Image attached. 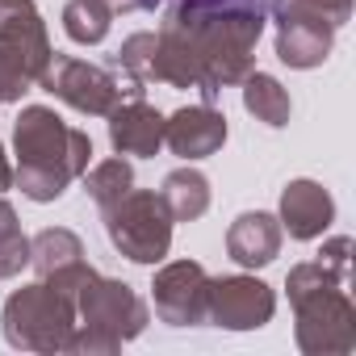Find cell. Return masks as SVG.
<instances>
[{
  "label": "cell",
  "mask_w": 356,
  "mask_h": 356,
  "mask_svg": "<svg viewBox=\"0 0 356 356\" xmlns=\"http://www.w3.org/2000/svg\"><path fill=\"white\" fill-rule=\"evenodd\" d=\"M268 13L214 0H172L155 34L151 80L168 88H197L202 105H214L222 88L252 72L256 42Z\"/></svg>",
  "instance_id": "obj_1"
},
{
  "label": "cell",
  "mask_w": 356,
  "mask_h": 356,
  "mask_svg": "<svg viewBox=\"0 0 356 356\" xmlns=\"http://www.w3.org/2000/svg\"><path fill=\"white\" fill-rule=\"evenodd\" d=\"M13 185L22 197L47 206L67 193L72 181L88 172L92 159V138L76 126H67L51 105H22L17 126H13Z\"/></svg>",
  "instance_id": "obj_2"
},
{
  "label": "cell",
  "mask_w": 356,
  "mask_h": 356,
  "mask_svg": "<svg viewBox=\"0 0 356 356\" xmlns=\"http://www.w3.org/2000/svg\"><path fill=\"white\" fill-rule=\"evenodd\" d=\"M293 306V339L306 356H348L356 348V306L348 298V268L327 260L293 264L285 277Z\"/></svg>",
  "instance_id": "obj_3"
},
{
  "label": "cell",
  "mask_w": 356,
  "mask_h": 356,
  "mask_svg": "<svg viewBox=\"0 0 356 356\" xmlns=\"http://www.w3.org/2000/svg\"><path fill=\"white\" fill-rule=\"evenodd\" d=\"M76 335L67 356H113L122 343L138 339L151 323L147 302L113 277H101L97 268L76 289Z\"/></svg>",
  "instance_id": "obj_4"
},
{
  "label": "cell",
  "mask_w": 356,
  "mask_h": 356,
  "mask_svg": "<svg viewBox=\"0 0 356 356\" xmlns=\"http://www.w3.org/2000/svg\"><path fill=\"white\" fill-rule=\"evenodd\" d=\"M76 298L59 293L47 281L22 285L9 293L0 327H5L9 348L17 352H42V356H67L76 335Z\"/></svg>",
  "instance_id": "obj_5"
},
{
  "label": "cell",
  "mask_w": 356,
  "mask_h": 356,
  "mask_svg": "<svg viewBox=\"0 0 356 356\" xmlns=\"http://www.w3.org/2000/svg\"><path fill=\"white\" fill-rule=\"evenodd\" d=\"M51 59L55 47L34 0H0V105L34 92Z\"/></svg>",
  "instance_id": "obj_6"
},
{
  "label": "cell",
  "mask_w": 356,
  "mask_h": 356,
  "mask_svg": "<svg viewBox=\"0 0 356 356\" xmlns=\"http://www.w3.org/2000/svg\"><path fill=\"white\" fill-rule=\"evenodd\" d=\"M105 218V235L109 243L130 260V264H163L172 252V214L163 206V197L155 189H130L122 202H113L109 210H101Z\"/></svg>",
  "instance_id": "obj_7"
},
{
  "label": "cell",
  "mask_w": 356,
  "mask_h": 356,
  "mask_svg": "<svg viewBox=\"0 0 356 356\" xmlns=\"http://www.w3.org/2000/svg\"><path fill=\"white\" fill-rule=\"evenodd\" d=\"M42 92H51L55 101H63L67 109L84 113V118H105L118 101L130 97V88L101 63H88V59H72V55H59L51 59L47 76L38 80Z\"/></svg>",
  "instance_id": "obj_8"
},
{
  "label": "cell",
  "mask_w": 356,
  "mask_h": 356,
  "mask_svg": "<svg viewBox=\"0 0 356 356\" xmlns=\"http://www.w3.org/2000/svg\"><path fill=\"white\" fill-rule=\"evenodd\" d=\"M151 302L168 327H202L210 306V273L197 260H172L151 277Z\"/></svg>",
  "instance_id": "obj_9"
},
{
  "label": "cell",
  "mask_w": 356,
  "mask_h": 356,
  "mask_svg": "<svg viewBox=\"0 0 356 356\" xmlns=\"http://www.w3.org/2000/svg\"><path fill=\"white\" fill-rule=\"evenodd\" d=\"M273 314H277V293L260 277H248V273L218 277V281L210 277L206 323L222 331H260L264 323H273Z\"/></svg>",
  "instance_id": "obj_10"
},
{
  "label": "cell",
  "mask_w": 356,
  "mask_h": 356,
  "mask_svg": "<svg viewBox=\"0 0 356 356\" xmlns=\"http://www.w3.org/2000/svg\"><path fill=\"white\" fill-rule=\"evenodd\" d=\"M273 22H277V59L293 72H314L327 63L331 47H335V26H327L323 17H310L302 9L289 5H273Z\"/></svg>",
  "instance_id": "obj_11"
},
{
  "label": "cell",
  "mask_w": 356,
  "mask_h": 356,
  "mask_svg": "<svg viewBox=\"0 0 356 356\" xmlns=\"http://www.w3.org/2000/svg\"><path fill=\"white\" fill-rule=\"evenodd\" d=\"M227 143V113L214 105H185L163 118V147L189 163L218 155Z\"/></svg>",
  "instance_id": "obj_12"
},
{
  "label": "cell",
  "mask_w": 356,
  "mask_h": 356,
  "mask_svg": "<svg viewBox=\"0 0 356 356\" xmlns=\"http://www.w3.org/2000/svg\"><path fill=\"white\" fill-rule=\"evenodd\" d=\"M277 222H281V231H289V239H302V243L323 239L331 231V222H335V202L318 181H306L302 176V181H289L281 189Z\"/></svg>",
  "instance_id": "obj_13"
},
{
  "label": "cell",
  "mask_w": 356,
  "mask_h": 356,
  "mask_svg": "<svg viewBox=\"0 0 356 356\" xmlns=\"http://www.w3.org/2000/svg\"><path fill=\"white\" fill-rule=\"evenodd\" d=\"M105 118H109V147L118 155H138V159L159 155V147H163V113L155 105H147L143 97H126Z\"/></svg>",
  "instance_id": "obj_14"
},
{
  "label": "cell",
  "mask_w": 356,
  "mask_h": 356,
  "mask_svg": "<svg viewBox=\"0 0 356 356\" xmlns=\"http://www.w3.org/2000/svg\"><path fill=\"white\" fill-rule=\"evenodd\" d=\"M281 222L277 214H264V210H248L231 222L227 231V256L239 264V268H264L281 256Z\"/></svg>",
  "instance_id": "obj_15"
},
{
  "label": "cell",
  "mask_w": 356,
  "mask_h": 356,
  "mask_svg": "<svg viewBox=\"0 0 356 356\" xmlns=\"http://www.w3.org/2000/svg\"><path fill=\"white\" fill-rule=\"evenodd\" d=\"M76 264H84V243H80L76 231L47 227L30 239V268L38 273V281H51V277H59Z\"/></svg>",
  "instance_id": "obj_16"
},
{
  "label": "cell",
  "mask_w": 356,
  "mask_h": 356,
  "mask_svg": "<svg viewBox=\"0 0 356 356\" xmlns=\"http://www.w3.org/2000/svg\"><path fill=\"white\" fill-rule=\"evenodd\" d=\"M172 222H197L206 210H210V181H206V172L197 168H176L163 176V189H159Z\"/></svg>",
  "instance_id": "obj_17"
},
{
  "label": "cell",
  "mask_w": 356,
  "mask_h": 356,
  "mask_svg": "<svg viewBox=\"0 0 356 356\" xmlns=\"http://www.w3.org/2000/svg\"><path fill=\"white\" fill-rule=\"evenodd\" d=\"M239 84H243V109H248L256 122H264V126H273V130L289 126L293 101H289V92H285V84H281L277 76H268V72H248Z\"/></svg>",
  "instance_id": "obj_18"
},
{
  "label": "cell",
  "mask_w": 356,
  "mask_h": 356,
  "mask_svg": "<svg viewBox=\"0 0 356 356\" xmlns=\"http://www.w3.org/2000/svg\"><path fill=\"white\" fill-rule=\"evenodd\" d=\"M134 189V168L126 155H113V159H101L97 168L84 172V193L97 202V210H109L113 202H122L126 193Z\"/></svg>",
  "instance_id": "obj_19"
},
{
  "label": "cell",
  "mask_w": 356,
  "mask_h": 356,
  "mask_svg": "<svg viewBox=\"0 0 356 356\" xmlns=\"http://www.w3.org/2000/svg\"><path fill=\"white\" fill-rule=\"evenodd\" d=\"M109 26H113V13L101 5V0H67L63 5V34L72 42H80V47L105 42Z\"/></svg>",
  "instance_id": "obj_20"
},
{
  "label": "cell",
  "mask_w": 356,
  "mask_h": 356,
  "mask_svg": "<svg viewBox=\"0 0 356 356\" xmlns=\"http://www.w3.org/2000/svg\"><path fill=\"white\" fill-rule=\"evenodd\" d=\"M26 264H30V239L17 222L13 202H5V193H0V281H13Z\"/></svg>",
  "instance_id": "obj_21"
},
{
  "label": "cell",
  "mask_w": 356,
  "mask_h": 356,
  "mask_svg": "<svg viewBox=\"0 0 356 356\" xmlns=\"http://www.w3.org/2000/svg\"><path fill=\"white\" fill-rule=\"evenodd\" d=\"M151 59H155V34H130L118 47L113 67L126 76V84H151Z\"/></svg>",
  "instance_id": "obj_22"
},
{
  "label": "cell",
  "mask_w": 356,
  "mask_h": 356,
  "mask_svg": "<svg viewBox=\"0 0 356 356\" xmlns=\"http://www.w3.org/2000/svg\"><path fill=\"white\" fill-rule=\"evenodd\" d=\"M281 5L302 9V13H310V17H323V22L335 26V30L352 22V0H281Z\"/></svg>",
  "instance_id": "obj_23"
},
{
  "label": "cell",
  "mask_w": 356,
  "mask_h": 356,
  "mask_svg": "<svg viewBox=\"0 0 356 356\" xmlns=\"http://www.w3.org/2000/svg\"><path fill=\"white\" fill-rule=\"evenodd\" d=\"M101 5L109 13H151V9L163 5V0H101Z\"/></svg>",
  "instance_id": "obj_24"
},
{
  "label": "cell",
  "mask_w": 356,
  "mask_h": 356,
  "mask_svg": "<svg viewBox=\"0 0 356 356\" xmlns=\"http://www.w3.org/2000/svg\"><path fill=\"white\" fill-rule=\"evenodd\" d=\"M13 189V163L5 155V143H0V193H9Z\"/></svg>",
  "instance_id": "obj_25"
},
{
  "label": "cell",
  "mask_w": 356,
  "mask_h": 356,
  "mask_svg": "<svg viewBox=\"0 0 356 356\" xmlns=\"http://www.w3.org/2000/svg\"><path fill=\"white\" fill-rule=\"evenodd\" d=\"M214 5H248V9H260V13H273L277 0H214Z\"/></svg>",
  "instance_id": "obj_26"
}]
</instances>
